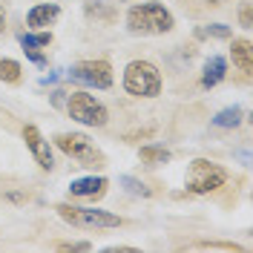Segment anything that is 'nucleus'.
I'll return each instance as SVG.
<instances>
[{"label": "nucleus", "instance_id": "nucleus-1", "mask_svg": "<svg viewBox=\"0 0 253 253\" xmlns=\"http://www.w3.org/2000/svg\"><path fill=\"white\" fill-rule=\"evenodd\" d=\"M173 26V15L161 3H138L126 12V29L135 32V35H164Z\"/></svg>", "mask_w": 253, "mask_h": 253}, {"label": "nucleus", "instance_id": "nucleus-2", "mask_svg": "<svg viewBox=\"0 0 253 253\" xmlns=\"http://www.w3.org/2000/svg\"><path fill=\"white\" fill-rule=\"evenodd\" d=\"M124 89L135 98H156L161 92V72L150 61H132L124 69Z\"/></svg>", "mask_w": 253, "mask_h": 253}, {"label": "nucleus", "instance_id": "nucleus-3", "mask_svg": "<svg viewBox=\"0 0 253 253\" xmlns=\"http://www.w3.org/2000/svg\"><path fill=\"white\" fill-rule=\"evenodd\" d=\"M58 216L69 221L72 227L84 230H104V227H121V216H115L110 210H95V207H72V205H58Z\"/></svg>", "mask_w": 253, "mask_h": 253}, {"label": "nucleus", "instance_id": "nucleus-4", "mask_svg": "<svg viewBox=\"0 0 253 253\" xmlns=\"http://www.w3.org/2000/svg\"><path fill=\"white\" fill-rule=\"evenodd\" d=\"M224 181H227L224 167L207 161V158H196L187 170V190L196 193V196H207V193H213V190L224 187Z\"/></svg>", "mask_w": 253, "mask_h": 253}, {"label": "nucleus", "instance_id": "nucleus-5", "mask_svg": "<svg viewBox=\"0 0 253 253\" xmlns=\"http://www.w3.org/2000/svg\"><path fill=\"white\" fill-rule=\"evenodd\" d=\"M66 110H69V118L78 121L84 126H104L107 124V107L89 92H72L69 101H66Z\"/></svg>", "mask_w": 253, "mask_h": 253}, {"label": "nucleus", "instance_id": "nucleus-6", "mask_svg": "<svg viewBox=\"0 0 253 253\" xmlns=\"http://www.w3.org/2000/svg\"><path fill=\"white\" fill-rule=\"evenodd\" d=\"M55 144H58L61 153H66L69 158L81 161L84 167H101V164H104L101 150H98L84 132H61V135H55Z\"/></svg>", "mask_w": 253, "mask_h": 253}, {"label": "nucleus", "instance_id": "nucleus-7", "mask_svg": "<svg viewBox=\"0 0 253 253\" xmlns=\"http://www.w3.org/2000/svg\"><path fill=\"white\" fill-rule=\"evenodd\" d=\"M69 75L86 86L95 89H110L112 86V66L107 61H81L69 69Z\"/></svg>", "mask_w": 253, "mask_h": 253}, {"label": "nucleus", "instance_id": "nucleus-8", "mask_svg": "<svg viewBox=\"0 0 253 253\" xmlns=\"http://www.w3.org/2000/svg\"><path fill=\"white\" fill-rule=\"evenodd\" d=\"M23 141H26V147L32 150V156H35V161L43 167V170H52L55 167V158H52V150H49V141L41 135V129L38 126H23Z\"/></svg>", "mask_w": 253, "mask_h": 253}, {"label": "nucleus", "instance_id": "nucleus-9", "mask_svg": "<svg viewBox=\"0 0 253 253\" xmlns=\"http://www.w3.org/2000/svg\"><path fill=\"white\" fill-rule=\"evenodd\" d=\"M107 178H101V175H86V178H75L72 184H69V193L72 196H78V199H98V196H104L107 193Z\"/></svg>", "mask_w": 253, "mask_h": 253}, {"label": "nucleus", "instance_id": "nucleus-10", "mask_svg": "<svg viewBox=\"0 0 253 253\" xmlns=\"http://www.w3.org/2000/svg\"><path fill=\"white\" fill-rule=\"evenodd\" d=\"M61 15V6L58 3H38V6H32L29 15H26V23H29L32 29H41V26H52L55 20Z\"/></svg>", "mask_w": 253, "mask_h": 253}, {"label": "nucleus", "instance_id": "nucleus-11", "mask_svg": "<svg viewBox=\"0 0 253 253\" xmlns=\"http://www.w3.org/2000/svg\"><path fill=\"white\" fill-rule=\"evenodd\" d=\"M227 75V61L221 58V55H213V58H207L205 61V72H202V86L205 89H213V86H219L221 81Z\"/></svg>", "mask_w": 253, "mask_h": 253}, {"label": "nucleus", "instance_id": "nucleus-12", "mask_svg": "<svg viewBox=\"0 0 253 253\" xmlns=\"http://www.w3.org/2000/svg\"><path fill=\"white\" fill-rule=\"evenodd\" d=\"M230 58H233V63H236L245 75H251L253 72V46L248 43V41H233V46H230Z\"/></svg>", "mask_w": 253, "mask_h": 253}, {"label": "nucleus", "instance_id": "nucleus-13", "mask_svg": "<svg viewBox=\"0 0 253 253\" xmlns=\"http://www.w3.org/2000/svg\"><path fill=\"white\" fill-rule=\"evenodd\" d=\"M141 161H147V164H167L170 161V150L167 147H161V144H147V147H141Z\"/></svg>", "mask_w": 253, "mask_h": 253}, {"label": "nucleus", "instance_id": "nucleus-14", "mask_svg": "<svg viewBox=\"0 0 253 253\" xmlns=\"http://www.w3.org/2000/svg\"><path fill=\"white\" fill-rule=\"evenodd\" d=\"M242 115H245V112L239 110V107H227V110L216 112V118H213V126H219V129H233V126L242 124Z\"/></svg>", "mask_w": 253, "mask_h": 253}, {"label": "nucleus", "instance_id": "nucleus-15", "mask_svg": "<svg viewBox=\"0 0 253 253\" xmlns=\"http://www.w3.org/2000/svg\"><path fill=\"white\" fill-rule=\"evenodd\" d=\"M17 41H20V46H23V49H43V46L52 43V35H49V32H41V35L20 32V35H17Z\"/></svg>", "mask_w": 253, "mask_h": 253}, {"label": "nucleus", "instance_id": "nucleus-16", "mask_svg": "<svg viewBox=\"0 0 253 253\" xmlns=\"http://www.w3.org/2000/svg\"><path fill=\"white\" fill-rule=\"evenodd\" d=\"M0 81H9V84L20 81V63L12 58H0Z\"/></svg>", "mask_w": 253, "mask_h": 253}, {"label": "nucleus", "instance_id": "nucleus-17", "mask_svg": "<svg viewBox=\"0 0 253 253\" xmlns=\"http://www.w3.org/2000/svg\"><path fill=\"white\" fill-rule=\"evenodd\" d=\"M118 181H121V184L126 187V193H132V196H144V199H150V196H153V190L147 187L144 181H138V178H132V175H121Z\"/></svg>", "mask_w": 253, "mask_h": 253}, {"label": "nucleus", "instance_id": "nucleus-18", "mask_svg": "<svg viewBox=\"0 0 253 253\" xmlns=\"http://www.w3.org/2000/svg\"><path fill=\"white\" fill-rule=\"evenodd\" d=\"M199 38H230V26H224V23H213V26H202V29H196Z\"/></svg>", "mask_w": 253, "mask_h": 253}, {"label": "nucleus", "instance_id": "nucleus-19", "mask_svg": "<svg viewBox=\"0 0 253 253\" xmlns=\"http://www.w3.org/2000/svg\"><path fill=\"white\" fill-rule=\"evenodd\" d=\"M23 52H26V58H29L32 63H38V66H46V58H43L38 49H23Z\"/></svg>", "mask_w": 253, "mask_h": 253}, {"label": "nucleus", "instance_id": "nucleus-20", "mask_svg": "<svg viewBox=\"0 0 253 253\" xmlns=\"http://www.w3.org/2000/svg\"><path fill=\"white\" fill-rule=\"evenodd\" d=\"M242 26H245V29H251V3H245V6H242Z\"/></svg>", "mask_w": 253, "mask_h": 253}, {"label": "nucleus", "instance_id": "nucleus-21", "mask_svg": "<svg viewBox=\"0 0 253 253\" xmlns=\"http://www.w3.org/2000/svg\"><path fill=\"white\" fill-rule=\"evenodd\" d=\"M6 29V12H3V6H0V32Z\"/></svg>", "mask_w": 253, "mask_h": 253}, {"label": "nucleus", "instance_id": "nucleus-22", "mask_svg": "<svg viewBox=\"0 0 253 253\" xmlns=\"http://www.w3.org/2000/svg\"><path fill=\"white\" fill-rule=\"evenodd\" d=\"M202 3H210V6H221L224 0H202Z\"/></svg>", "mask_w": 253, "mask_h": 253}]
</instances>
